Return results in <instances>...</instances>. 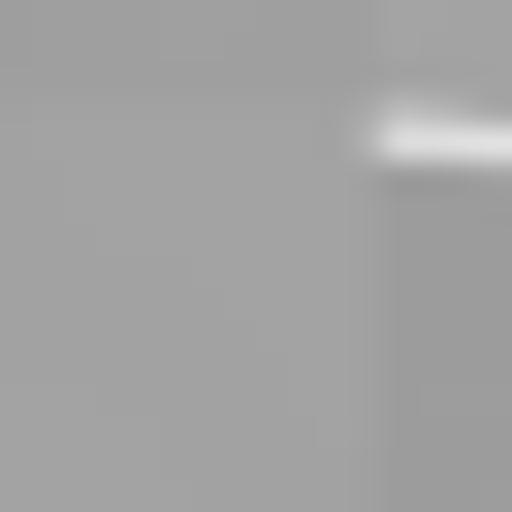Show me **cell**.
<instances>
[{
	"label": "cell",
	"mask_w": 512,
	"mask_h": 512,
	"mask_svg": "<svg viewBox=\"0 0 512 512\" xmlns=\"http://www.w3.org/2000/svg\"><path fill=\"white\" fill-rule=\"evenodd\" d=\"M384 160L416 192H512V96H384Z\"/></svg>",
	"instance_id": "6da1fadb"
}]
</instances>
